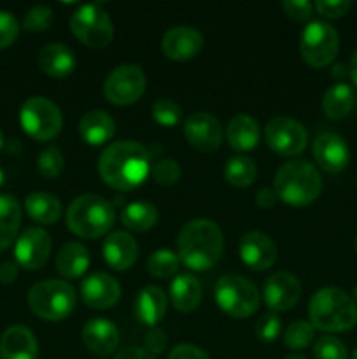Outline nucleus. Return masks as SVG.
I'll return each instance as SVG.
<instances>
[{
  "label": "nucleus",
  "mask_w": 357,
  "mask_h": 359,
  "mask_svg": "<svg viewBox=\"0 0 357 359\" xmlns=\"http://www.w3.org/2000/svg\"><path fill=\"white\" fill-rule=\"evenodd\" d=\"M265 140L279 156H298L307 147L308 133L298 119L279 116L265 126Z\"/></svg>",
  "instance_id": "nucleus-12"
},
{
  "label": "nucleus",
  "mask_w": 357,
  "mask_h": 359,
  "mask_svg": "<svg viewBox=\"0 0 357 359\" xmlns=\"http://www.w3.org/2000/svg\"><path fill=\"white\" fill-rule=\"evenodd\" d=\"M21 128L38 142L55 139L63 126V116L58 105L46 97H31L24 100L20 111Z\"/></svg>",
  "instance_id": "nucleus-9"
},
{
  "label": "nucleus",
  "mask_w": 357,
  "mask_h": 359,
  "mask_svg": "<svg viewBox=\"0 0 357 359\" xmlns=\"http://www.w3.org/2000/svg\"><path fill=\"white\" fill-rule=\"evenodd\" d=\"M144 344H146L144 349H146L147 353L153 354V356L161 354L164 349H167V344H168L167 333H164L161 328H156V326H154V328H150V332L146 335Z\"/></svg>",
  "instance_id": "nucleus-45"
},
{
  "label": "nucleus",
  "mask_w": 357,
  "mask_h": 359,
  "mask_svg": "<svg viewBox=\"0 0 357 359\" xmlns=\"http://www.w3.org/2000/svg\"><path fill=\"white\" fill-rule=\"evenodd\" d=\"M226 139L231 149L238 153L252 151L261 140V126L252 116L237 114L226 126Z\"/></svg>",
  "instance_id": "nucleus-24"
},
{
  "label": "nucleus",
  "mask_w": 357,
  "mask_h": 359,
  "mask_svg": "<svg viewBox=\"0 0 357 359\" xmlns=\"http://www.w3.org/2000/svg\"><path fill=\"white\" fill-rule=\"evenodd\" d=\"M314 158L322 170L340 174L349 165L350 149L338 133L322 132L314 140Z\"/></svg>",
  "instance_id": "nucleus-19"
},
{
  "label": "nucleus",
  "mask_w": 357,
  "mask_h": 359,
  "mask_svg": "<svg viewBox=\"0 0 357 359\" xmlns=\"http://www.w3.org/2000/svg\"><path fill=\"white\" fill-rule=\"evenodd\" d=\"M150 114H153L154 121L161 126H167V128H174L178 125L182 118V109L177 102L170 100V98H160L153 104L150 109Z\"/></svg>",
  "instance_id": "nucleus-37"
},
{
  "label": "nucleus",
  "mask_w": 357,
  "mask_h": 359,
  "mask_svg": "<svg viewBox=\"0 0 357 359\" xmlns=\"http://www.w3.org/2000/svg\"><path fill=\"white\" fill-rule=\"evenodd\" d=\"M314 356L315 359H349V349L340 339L326 335L315 342Z\"/></svg>",
  "instance_id": "nucleus-38"
},
{
  "label": "nucleus",
  "mask_w": 357,
  "mask_h": 359,
  "mask_svg": "<svg viewBox=\"0 0 357 359\" xmlns=\"http://www.w3.org/2000/svg\"><path fill=\"white\" fill-rule=\"evenodd\" d=\"M119 298H121V286L108 273L94 272L80 283V300L94 311L114 307Z\"/></svg>",
  "instance_id": "nucleus-16"
},
{
  "label": "nucleus",
  "mask_w": 357,
  "mask_h": 359,
  "mask_svg": "<svg viewBox=\"0 0 357 359\" xmlns=\"http://www.w3.org/2000/svg\"><path fill=\"white\" fill-rule=\"evenodd\" d=\"M356 249H357V238H356Z\"/></svg>",
  "instance_id": "nucleus-56"
},
{
  "label": "nucleus",
  "mask_w": 357,
  "mask_h": 359,
  "mask_svg": "<svg viewBox=\"0 0 357 359\" xmlns=\"http://www.w3.org/2000/svg\"><path fill=\"white\" fill-rule=\"evenodd\" d=\"M301 298V283L294 273L275 272L262 286V300L272 312H286Z\"/></svg>",
  "instance_id": "nucleus-15"
},
{
  "label": "nucleus",
  "mask_w": 357,
  "mask_h": 359,
  "mask_svg": "<svg viewBox=\"0 0 357 359\" xmlns=\"http://www.w3.org/2000/svg\"><path fill=\"white\" fill-rule=\"evenodd\" d=\"M356 102V95H354L352 88L345 83H338L335 86L329 88L322 98V111L328 116L329 119H338L346 118L350 114Z\"/></svg>",
  "instance_id": "nucleus-31"
},
{
  "label": "nucleus",
  "mask_w": 357,
  "mask_h": 359,
  "mask_svg": "<svg viewBox=\"0 0 357 359\" xmlns=\"http://www.w3.org/2000/svg\"><path fill=\"white\" fill-rule=\"evenodd\" d=\"M4 179H6V175H4L2 168H0V186H2V184H4Z\"/></svg>",
  "instance_id": "nucleus-52"
},
{
  "label": "nucleus",
  "mask_w": 357,
  "mask_h": 359,
  "mask_svg": "<svg viewBox=\"0 0 357 359\" xmlns=\"http://www.w3.org/2000/svg\"><path fill=\"white\" fill-rule=\"evenodd\" d=\"M115 221V210L100 195H80L66 210V226L80 238H98L108 233Z\"/></svg>",
  "instance_id": "nucleus-5"
},
{
  "label": "nucleus",
  "mask_w": 357,
  "mask_h": 359,
  "mask_svg": "<svg viewBox=\"0 0 357 359\" xmlns=\"http://www.w3.org/2000/svg\"><path fill=\"white\" fill-rule=\"evenodd\" d=\"M238 251H240L241 262L248 269L258 270V272L272 269L279 258L276 244L262 231H247L240 238Z\"/></svg>",
  "instance_id": "nucleus-17"
},
{
  "label": "nucleus",
  "mask_w": 357,
  "mask_h": 359,
  "mask_svg": "<svg viewBox=\"0 0 357 359\" xmlns=\"http://www.w3.org/2000/svg\"><path fill=\"white\" fill-rule=\"evenodd\" d=\"M184 137L196 151L214 153L223 142V126L210 112H192L184 123Z\"/></svg>",
  "instance_id": "nucleus-14"
},
{
  "label": "nucleus",
  "mask_w": 357,
  "mask_h": 359,
  "mask_svg": "<svg viewBox=\"0 0 357 359\" xmlns=\"http://www.w3.org/2000/svg\"><path fill=\"white\" fill-rule=\"evenodd\" d=\"M76 304V290L65 280H41L28 291V307L44 321H63L72 314Z\"/></svg>",
  "instance_id": "nucleus-6"
},
{
  "label": "nucleus",
  "mask_w": 357,
  "mask_h": 359,
  "mask_svg": "<svg viewBox=\"0 0 357 359\" xmlns=\"http://www.w3.org/2000/svg\"><path fill=\"white\" fill-rule=\"evenodd\" d=\"M178 265H181V259H178L177 252L170 251V249H158L147 259V270L156 279L174 277L178 272Z\"/></svg>",
  "instance_id": "nucleus-34"
},
{
  "label": "nucleus",
  "mask_w": 357,
  "mask_h": 359,
  "mask_svg": "<svg viewBox=\"0 0 357 359\" xmlns=\"http://www.w3.org/2000/svg\"><path fill=\"white\" fill-rule=\"evenodd\" d=\"M20 35V23L9 11H0V49L13 44Z\"/></svg>",
  "instance_id": "nucleus-42"
},
{
  "label": "nucleus",
  "mask_w": 357,
  "mask_h": 359,
  "mask_svg": "<svg viewBox=\"0 0 357 359\" xmlns=\"http://www.w3.org/2000/svg\"><path fill=\"white\" fill-rule=\"evenodd\" d=\"M214 294L220 311L234 319L251 318L261 304V294L254 283L238 273H226L220 277Z\"/></svg>",
  "instance_id": "nucleus-7"
},
{
  "label": "nucleus",
  "mask_w": 357,
  "mask_h": 359,
  "mask_svg": "<svg viewBox=\"0 0 357 359\" xmlns=\"http://www.w3.org/2000/svg\"><path fill=\"white\" fill-rule=\"evenodd\" d=\"M280 330H282V323L275 312H266L255 323V335L262 342H273V340L279 339Z\"/></svg>",
  "instance_id": "nucleus-41"
},
{
  "label": "nucleus",
  "mask_w": 357,
  "mask_h": 359,
  "mask_svg": "<svg viewBox=\"0 0 357 359\" xmlns=\"http://www.w3.org/2000/svg\"><path fill=\"white\" fill-rule=\"evenodd\" d=\"M51 235L41 226H30L16 238L14 258L20 266L27 270H38L51 256Z\"/></svg>",
  "instance_id": "nucleus-13"
},
{
  "label": "nucleus",
  "mask_w": 357,
  "mask_h": 359,
  "mask_svg": "<svg viewBox=\"0 0 357 359\" xmlns=\"http://www.w3.org/2000/svg\"><path fill=\"white\" fill-rule=\"evenodd\" d=\"M203 297L202 284L189 273H181L172 280L170 298L178 312H192L200 305Z\"/></svg>",
  "instance_id": "nucleus-28"
},
{
  "label": "nucleus",
  "mask_w": 357,
  "mask_h": 359,
  "mask_svg": "<svg viewBox=\"0 0 357 359\" xmlns=\"http://www.w3.org/2000/svg\"><path fill=\"white\" fill-rule=\"evenodd\" d=\"M161 49L164 56L174 62H188L198 56L203 49V35L188 25L172 27L161 39Z\"/></svg>",
  "instance_id": "nucleus-18"
},
{
  "label": "nucleus",
  "mask_w": 357,
  "mask_h": 359,
  "mask_svg": "<svg viewBox=\"0 0 357 359\" xmlns=\"http://www.w3.org/2000/svg\"><path fill=\"white\" fill-rule=\"evenodd\" d=\"M282 9L294 21H307L314 13V6L308 0H286L282 2Z\"/></svg>",
  "instance_id": "nucleus-44"
},
{
  "label": "nucleus",
  "mask_w": 357,
  "mask_h": 359,
  "mask_svg": "<svg viewBox=\"0 0 357 359\" xmlns=\"http://www.w3.org/2000/svg\"><path fill=\"white\" fill-rule=\"evenodd\" d=\"M24 210L37 223L52 224L62 216V202L52 193L35 191L24 200Z\"/></svg>",
  "instance_id": "nucleus-30"
},
{
  "label": "nucleus",
  "mask_w": 357,
  "mask_h": 359,
  "mask_svg": "<svg viewBox=\"0 0 357 359\" xmlns=\"http://www.w3.org/2000/svg\"><path fill=\"white\" fill-rule=\"evenodd\" d=\"M224 251V235L210 219H192L181 228L177 256L188 269L203 272L219 263Z\"/></svg>",
  "instance_id": "nucleus-2"
},
{
  "label": "nucleus",
  "mask_w": 357,
  "mask_h": 359,
  "mask_svg": "<svg viewBox=\"0 0 357 359\" xmlns=\"http://www.w3.org/2000/svg\"><path fill=\"white\" fill-rule=\"evenodd\" d=\"M37 63L44 74L55 79H63L76 70L77 60L72 49L62 42L42 46L37 55Z\"/></svg>",
  "instance_id": "nucleus-22"
},
{
  "label": "nucleus",
  "mask_w": 357,
  "mask_h": 359,
  "mask_svg": "<svg viewBox=\"0 0 357 359\" xmlns=\"http://www.w3.org/2000/svg\"><path fill=\"white\" fill-rule=\"evenodd\" d=\"M275 193L284 203L293 207L310 205L322 191V177L307 160H290L275 174Z\"/></svg>",
  "instance_id": "nucleus-4"
},
{
  "label": "nucleus",
  "mask_w": 357,
  "mask_h": 359,
  "mask_svg": "<svg viewBox=\"0 0 357 359\" xmlns=\"http://www.w3.org/2000/svg\"><path fill=\"white\" fill-rule=\"evenodd\" d=\"M354 298H356V300H357V286L354 287Z\"/></svg>",
  "instance_id": "nucleus-54"
},
{
  "label": "nucleus",
  "mask_w": 357,
  "mask_h": 359,
  "mask_svg": "<svg viewBox=\"0 0 357 359\" xmlns=\"http://www.w3.org/2000/svg\"><path fill=\"white\" fill-rule=\"evenodd\" d=\"M224 177L234 188H248L258 179V167L252 158L234 154L224 165Z\"/></svg>",
  "instance_id": "nucleus-32"
},
{
  "label": "nucleus",
  "mask_w": 357,
  "mask_h": 359,
  "mask_svg": "<svg viewBox=\"0 0 357 359\" xmlns=\"http://www.w3.org/2000/svg\"><path fill=\"white\" fill-rule=\"evenodd\" d=\"M18 279V265L13 262L0 263V283L13 284Z\"/></svg>",
  "instance_id": "nucleus-48"
},
{
  "label": "nucleus",
  "mask_w": 357,
  "mask_h": 359,
  "mask_svg": "<svg viewBox=\"0 0 357 359\" xmlns=\"http://www.w3.org/2000/svg\"><path fill=\"white\" fill-rule=\"evenodd\" d=\"M114 359H156V356L147 353L144 347H125L115 354Z\"/></svg>",
  "instance_id": "nucleus-47"
},
{
  "label": "nucleus",
  "mask_w": 357,
  "mask_h": 359,
  "mask_svg": "<svg viewBox=\"0 0 357 359\" xmlns=\"http://www.w3.org/2000/svg\"><path fill=\"white\" fill-rule=\"evenodd\" d=\"M55 14H52L51 7L48 6H35L24 14L23 27L28 32H44L51 27Z\"/></svg>",
  "instance_id": "nucleus-40"
},
{
  "label": "nucleus",
  "mask_w": 357,
  "mask_h": 359,
  "mask_svg": "<svg viewBox=\"0 0 357 359\" xmlns=\"http://www.w3.org/2000/svg\"><path fill=\"white\" fill-rule=\"evenodd\" d=\"M147 88V77L139 65L126 63L112 70L104 83V95L111 104L130 105L142 98Z\"/></svg>",
  "instance_id": "nucleus-11"
},
{
  "label": "nucleus",
  "mask_w": 357,
  "mask_h": 359,
  "mask_svg": "<svg viewBox=\"0 0 357 359\" xmlns=\"http://www.w3.org/2000/svg\"><path fill=\"white\" fill-rule=\"evenodd\" d=\"M115 123L108 112L102 109L88 111L79 121V135L90 146H104L114 137Z\"/></svg>",
  "instance_id": "nucleus-25"
},
{
  "label": "nucleus",
  "mask_w": 357,
  "mask_h": 359,
  "mask_svg": "<svg viewBox=\"0 0 357 359\" xmlns=\"http://www.w3.org/2000/svg\"><path fill=\"white\" fill-rule=\"evenodd\" d=\"M37 339L27 326H10L0 339V359H37Z\"/></svg>",
  "instance_id": "nucleus-23"
},
{
  "label": "nucleus",
  "mask_w": 357,
  "mask_h": 359,
  "mask_svg": "<svg viewBox=\"0 0 357 359\" xmlns=\"http://www.w3.org/2000/svg\"><path fill=\"white\" fill-rule=\"evenodd\" d=\"M284 359H307V358L301 356V354H289V356H286Z\"/></svg>",
  "instance_id": "nucleus-51"
},
{
  "label": "nucleus",
  "mask_w": 357,
  "mask_h": 359,
  "mask_svg": "<svg viewBox=\"0 0 357 359\" xmlns=\"http://www.w3.org/2000/svg\"><path fill=\"white\" fill-rule=\"evenodd\" d=\"M168 359H210L209 354L192 344H181L174 347L168 354Z\"/></svg>",
  "instance_id": "nucleus-46"
},
{
  "label": "nucleus",
  "mask_w": 357,
  "mask_h": 359,
  "mask_svg": "<svg viewBox=\"0 0 357 359\" xmlns=\"http://www.w3.org/2000/svg\"><path fill=\"white\" fill-rule=\"evenodd\" d=\"M315 339V328L310 323L294 321L293 325L287 326L284 333V344L289 349H304L310 346Z\"/></svg>",
  "instance_id": "nucleus-36"
},
{
  "label": "nucleus",
  "mask_w": 357,
  "mask_h": 359,
  "mask_svg": "<svg viewBox=\"0 0 357 359\" xmlns=\"http://www.w3.org/2000/svg\"><path fill=\"white\" fill-rule=\"evenodd\" d=\"M167 294L158 286H146L135 298V316L147 326H156L167 314Z\"/></svg>",
  "instance_id": "nucleus-26"
},
{
  "label": "nucleus",
  "mask_w": 357,
  "mask_h": 359,
  "mask_svg": "<svg viewBox=\"0 0 357 359\" xmlns=\"http://www.w3.org/2000/svg\"><path fill=\"white\" fill-rule=\"evenodd\" d=\"M314 7L317 9L318 14L335 20V18H342L343 14L349 13L352 2L350 0H317Z\"/></svg>",
  "instance_id": "nucleus-43"
},
{
  "label": "nucleus",
  "mask_w": 357,
  "mask_h": 359,
  "mask_svg": "<svg viewBox=\"0 0 357 359\" xmlns=\"http://www.w3.org/2000/svg\"><path fill=\"white\" fill-rule=\"evenodd\" d=\"M23 210L13 195H0V252L9 249L20 231Z\"/></svg>",
  "instance_id": "nucleus-29"
},
{
  "label": "nucleus",
  "mask_w": 357,
  "mask_h": 359,
  "mask_svg": "<svg viewBox=\"0 0 357 359\" xmlns=\"http://www.w3.org/2000/svg\"><path fill=\"white\" fill-rule=\"evenodd\" d=\"M139 256V244L126 231H112L104 242V258L118 272L132 269Z\"/></svg>",
  "instance_id": "nucleus-20"
},
{
  "label": "nucleus",
  "mask_w": 357,
  "mask_h": 359,
  "mask_svg": "<svg viewBox=\"0 0 357 359\" xmlns=\"http://www.w3.org/2000/svg\"><path fill=\"white\" fill-rule=\"evenodd\" d=\"M90 251L80 242H66L56 255V270L65 279H79L90 266Z\"/></svg>",
  "instance_id": "nucleus-27"
},
{
  "label": "nucleus",
  "mask_w": 357,
  "mask_h": 359,
  "mask_svg": "<svg viewBox=\"0 0 357 359\" xmlns=\"http://www.w3.org/2000/svg\"><path fill=\"white\" fill-rule=\"evenodd\" d=\"M308 318L321 332H346L357 325V304L340 287H322L308 304Z\"/></svg>",
  "instance_id": "nucleus-3"
},
{
  "label": "nucleus",
  "mask_w": 357,
  "mask_h": 359,
  "mask_svg": "<svg viewBox=\"0 0 357 359\" xmlns=\"http://www.w3.org/2000/svg\"><path fill=\"white\" fill-rule=\"evenodd\" d=\"M300 51L310 67L315 69L328 67L340 51L338 32L326 21H312L301 32Z\"/></svg>",
  "instance_id": "nucleus-10"
},
{
  "label": "nucleus",
  "mask_w": 357,
  "mask_h": 359,
  "mask_svg": "<svg viewBox=\"0 0 357 359\" xmlns=\"http://www.w3.org/2000/svg\"><path fill=\"white\" fill-rule=\"evenodd\" d=\"M150 167L149 151L133 140L108 144L98 158L100 177L115 191H132L140 188L150 175Z\"/></svg>",
  "instance_id": "nucleus-1"
},
{
  "label": "nucleus",
  "mask_w": 357,
  "mask_h": 359,
  "mask_svg": "<svg viewBox=\"0 0 357 359\" xmlns=\"http://www.w3.org/2000/svg\"><path fill=\"white\" fill-rule=\"evenodd\" d=\"M349 74H350V79H352V83L357 86V51L354 53V56H352V62H350Z\"/></svg>",
  "instance_id": "nucleus-50"
},
{
  "label": "nucleus",
  "mask_w": 357,
  "mask_h": 359,
  "mask_svg": "<svg viewBox=\"0 0 357 359\" xmlns=\"http://www.w3.org/2000/svg\"><path fill=\"white\" fill-rule=\"evenodd\" d=\"M150 177L160 186H174L181 179V165L170 158L156 161L150 167Z\"/></svg>",
  "instance_id": "nucleus-39"
},
{
  "label": "nucleus",
  "mask_w": 357,
  "mask_h": 359,
  "mask_svg": "<svg viewBox=\"0 0 357 359\" xmlns=\"http://www.w3.org/2000/svg\"><path fill=\"white\" fill-rule=\"evenodd\" d=\"M276 200H279V196H276L275 189H270V188L261 189V191L258 193V196H255V203H258L261 209H272V207L276 203Z\"/></svg>",
  "instance_id": "nucleus-49"
},
{
  "label": "nucleus",
  "mask_w": 357,
  "mask_h": 359,
  "mask_svg": "<svg viewBox=\"0 0 357 359\" xmlns=\"http://www.w3.org/2000/svg\"><path fill=\"white\" fill-rule=\"evenodd\" d=\"M121 223L132 231H147L158 223V209L149 202H133L122 209Z\"/></svg>",
  "instance_id": "nucleus-33"
},
{
  "label": "nucleus",
  "mask_w": 357,
  "mask_h": 359,
  "mask_svg": "<svg viewBox=\"0 0 357 359\" xmlns=\"http://www.w3.org/2000/svg\"><path fill=\"white\" fill-rule=\"evenodd\" d=\"M83 342L91 353L108 356L119 346V330L108 319H90L83 328Z\"/></svg>",
  "instance_id": "nucleus-21"
},
{
  "label": "nucleus",
  "mask_w": 357,
  "mask_h": 359,
  "mask_svg": "<svg viewBox=\"0 0 357 359\" xmlns=\"http://www.w3.org/2000/svg\"><path fill=\"white\" fill-rule=\"evenodd\" d=\"M70 30L77 41L93 49L107 48L114 39V25L100 4H84L70 16Z\"/></svg>",
  "instance_id": "nucleus-8"
},
{
  "label": "nucleus",
  "mask_w": 357,
  "mask_h": 359,
  "mask_svg": "<svg viewBox=\"0 0 357 359\" xmlns=\"http://www.w3.org/2000/svg\"><path fill=\"white\" fill-rule=\"evenodd\" d=\"M4 147V133H2V130H0V149H2Z\"/></svg>",
  "instance_id": "nucleus-53"
},
{
  "label": "nucleus",
  "mask_w": 357,
  "mask_h": 359,
  "mask_svg": "<svg viewBox=\"0 0 357 359\" xmlns=\"http://www.w3.org/2000/svg\"><path fill=\"white\" fill-rule=\"evenodd\" d=\"M352 359H357V349H356V353H354V356H352Z\"/></svg>",
  "instance_id": "nucleus-55"
},
{
  "label": "nucleus",
  "mask_w": 357,
  "mask_h": 359,
  "mask_svg": "<svg viewBox=\"0 0 357 359\" xmlns=\"http://www.w3.org/2000/svg\"><path fill=\"white\" fill-rule=\"evenodd\" d=\"M65 168V158L63 153L59 151V147L49 146L38 154L37 158V170L42 177L46 179H55Z\"/></svg>",
  "instance_id": "nucleus-35"
}]
</instances>
